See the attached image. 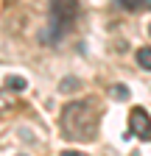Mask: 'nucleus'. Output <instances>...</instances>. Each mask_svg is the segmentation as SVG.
Instances as JSON below:
<instances>
[{
    "label": "nucleus",
    "mask_w": 151,
    "mask_h": 156,
    "mask_svg": "<svg viewBox=\"0 0 151 156\" xmlns=\"http://www.w3.org/2000/svg\"><path fill=\"white\" fill-rule=\"evenodd\" d=\"M98 123H101V112H98V101H92V98L67 103L59 117L62 136L70 142H92L98 136Z\"/></svg>",
    "instance_id": "1"
},
{
    "label": "nucleus",
    "mask_w": 151,
    "mask_h": 156,
    "mask_svg": "<svg viewBox=\"0 0 151 156\" xmlns=\"http://www.w3.org/2000/svg\"><path fill=\"white\" fill-rule=\"evenodd\" d=\"M81 6H79V0H53V6H50V28H53V39L56 36H62L73 23H76V17H79Z\"/></svg>",
    "instance_id": "2"
},
{
    "label": "nucleus",
    "mask_w": 151,
    "mask_h": 156,
    "mask_svg": "<svg viewBox=\"0 0 151 156\" xmlns=\"http://www.w3.org/2000/svg\"><path fill=\"white\" fill-rule=\"evenodd\" d=\"M129 131L134 134L137 140H143V142L151 140V117H148V112L143 106H134L129 112Z\"/></svg>",
    "instance_id": "3"
},
{
    "label": "nucleus",
    "mask_w": 151,
    "mask_h": 156,
    "mask_svg": "<svg viewBox=\"0 0 151 156\" xmlns=\"http://www.w3.org/2000/svg\"><path fill=\"white\" fill-rule=\"evenodd\" d=\"M115 3L120 9H126V11H145V9H151V0H115Z\"/></svg>",
    "instance_id": "4"
},
{
    "label": "nucleus",
    "mask_w": 151,
    "mask_h": 156,
    "mask_svg": "<svg viewBox=\"0 0 151 156\" xmlns=\"http://www.w3.org/2000/svg\"><path fill=\"white\" fill-rule=\"evenodd\" d=\"M6 87H9L11 92H23V89L28 87V81H25L23 75H9V78H6Z\"/></svg>",
    "instance_id": "5"
},
{
    "label": "nucleus",
    "mask_w": 151,
    "mask_h": 156,
    "mask_svg": "<svg viewBox=\"0 0 151 156\" xmlns=\"http://www.w3.org/2000/svg\"><path fill=\"white\" fill-rule=\"evenodd\" d=\"M109 95L115 98V101H129V95H131V89H129L126 84H115V87L109 89Z\"/></svg>",
    "instance_id": "6"
},
{
    "label": "nucleus",
    "mask_w": 151,
    "mask_h": 156,
    "mask_svg": "<svg viewBox=\"0 0 151 156\" xmlns=\"http://www.w3.org/2000/svg\"><path fill=\"white\" fill-rule=\"evenodd\" d=\"M11 109H14V95H9V92L0 89V114H6Z\"/></svg>",
    "instance_id": "7"
},
{
    "label": "nucleus",
    "mask_w": 151,
    "mask_h": 156,
    "mask_svg": "<svg viewBox=\"0 0 151 156\" xmlns=\"http://www.w3.org/2000/svg\"><path fill=\"white\" fill-rule=\"evenodd\" d=\"M137 64L143 70H151V48H140L137 50Z\"/></svg>",
    "instance_id": "8"
},
{
    "label": "nucleus",
    "mask_w": 151,
    "mask_h": 156,
    "mask_svg": "<svg viewBox=\"0 0 151 156\" xmlns=\"http://www.w3.org/2000/svg\"><path fill=\"white\" fill-rule=\"evenodd\" d=\"M76 84H79L76 78H67V81H62V84H59V89H62V92H73V87H76Z\"/></svg>",
    "instance_id": "9"
},
{
    "label": "nucleus",
    "mask_w": 151,
    "mask_h": 156,
    "mask_svg": "<svg viewBox=\"0 0 151 156\" xmlns=\"http://www.w3.org/2000/svg\"><path fill=\"white\" fill-rule=\"evenodd\" d=\"M62 156H87V153H81V151H62Z\"/></svg>",
    "instance_id": "10"
},
{
    "label": "nucleus",
    "mask_w": 151,
    "mask_h": 156,
    "mask_svg": "<svg viewBox=\"0 0 151 156\" xmlns=\"http://www.w3.org/2000/svg\"><path fill=\"white\" fill-rule=\"evenodd\" d=\"M148 34H151V25H148Z\"/></svg>",
    "instance_id": "11"
},
{
    "label": "nucleus",
    "mask_w": 151,
    "mask_h": 156,
    "mask_svg": "<svg viewBox=\"0 0 151 156\" xmlns=\"http://www.w3.org/2000/svg\"><path fill=\"white\" fill-rule=\"evenodd\" d=\"M20 156H23V153H20Z\"/></svg>",
    "instance_id": "12"
}]
</instances>
